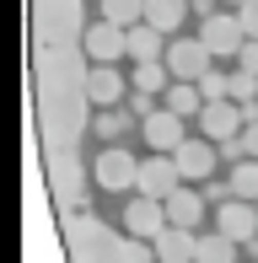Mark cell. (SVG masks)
<instances>
[{
	"label": "cell",
	"mask_w": 258,
	"mask_h": 263,
	"mask_svg": "<svg viewBox=\"0 0 258 263\" xmlns=\"http://www.w3.org/2000/svg\"><path fill=\"white\" fill-rule=\"evenodd\" d=\"M178 188H183V172H178V161H172L167 151H156V156L140 161L135 194H145V199H167V194H178Z\"/></svg>",
	"instance_id": "6da1fadb"
},
{
	"label": "cell",
	"mask_w": 258,
	"mask_h": 263,
	"mask_svg": "<svg viewBox=\"0 0 258 263\" xmlns=\"http://www.w3.org/2000/svg\"><path fill=\"white\" fill-rule=\"evenodd\" d=\"M199 43L210 49V59H237L242 43H248V32H242L237 16H226V11H215V16H205V27H199Z\"/></svg>",
	"instance_id": "7a4b0ae2"
},
{
	"label": "cell",
	"mask_w": 258,
	"mask_h": 263,
	"mask_svg": "<svg viewBox=\"0 0 258 263\" xmlns=\"http://www.w3.org/2000/svg\"><path fill=\"white\" fill-rule=\"evenodd\" d=\"M124 231H129V236H145V242H156V236L167 231V204H161V199L135 194V199L124 204Z\"/></svg>",
	"instance_id": "3957f363"
},
{
	"label": "cell",
	"mask_w": 258,
	"mask_h": 263,
	"mask_svg": "<svg viewBox=\"0 0 258 263\" xmlns=\"http://www.w3.org/2000/svg\"><path fill=\"white\" fill-rule=\"evenodd\" d=\"M135 177H140V161H135V151H102L97 156V188H108V194H129L135 188Z\"/></svg>",
	"instance_id": "277c9868"
},
{
	"label": "cell",
	"mask_w": 258,
	"mask_h": 263,
	"mask_svg": "<svg viewBox=\"0 0 258 263\" xmlns=\"http://www.w3.org/2000/svg\"><path fill=\"white\" fill-rule=\"evenodd\" d=\"M167 70H172V81H194L199 86V76L210 70V49L199 38H172L167 43Z\"/></svg>",
	"instance_id": "5b68a950"
},
{
	"label": "cell",
	"mask_w": 258,
	"mask_h": 263,
	"mask_svg": "<svg viewBox=\"0 0 258 263\" xmlns=\"http://www.w3.org/2000/svg\"><path fill=\"white\" fill-rule=\"evenodd\" d=\"M215 231L231 236V242H253L258 236V210L248 204V199H226V204H215Z\"/></svg>",
	"instance_id": "8992f818"
},
{
	"label": "cell",
	"mask_w": 258,
	"mask_h": 263,
	"mask_svg": "<svg viewBox=\"0 0 258 263\" xmlns=\"http://www.w3.org/2000/svg\"><path fill=\"white\" fill-rule=\"evenodd\" d=\"M172 161H178V172H183V183H205L210 172H215V140H183L178 151H167Z\"/></svg>",
	"instance_id": "52a82bcc"
},
{
	"label": "cell",
	"mask_w": 258,
	"mask_h": 263,
	"mask_svg": "<svg viewBox=\"0 0 258 263\" xmlns=\"http://www.w3.org/2000/svg\"><path fill=\"white\" fill-rule=\"evenodd\" d=\"M86 54L97 59V65L124 59L129 54V27H119V22H91L86 27Z\"/></svg>",
	"instance_id": "ba28073f"
},
{
	"label": "cell",
	"mask_w": 258,
	"mask_h": 263,
	"mask_svg": "<svg viewBox=\"0 0 258 263\" xmlns=\"http://www.w3.org/2000/svg\"><path fill=\"white\" fill-rule=\"evenodd\" d=\"M199 129H205V140H215V145H220V140H237L248 124H242V107L226 97V102H205V113H199Z\"/></svg>",
	"instance_id": "9c48e42d"
},
{
	"label": "cell",
	"mask_w": 258,
	"mask_h": 263,
	"mask_svg": "<svg viewBox=\"0 0 258 263\" xmlns=\"http://www.w3.org/2000/svg\"><path fill=\"white\" fill-rule=\"evenodd\" d=\"M183 140L189 135H183V118L172 113V107H156V113L145 118V145L151 151H178Z\"/></svg>",
	"instance_id": "30bf717a"
},
{
	"label": "cell",
	"mask_w": 258,
	"mask_h": 263,
	"mask_svg": "<svg viewBox=\"0 0 258 263\" xmlns=\"http://www.w3.org/2000/svg\"><path fill=\"white\" fill-rule=\"evenodd\" d=\"M151 247H156V263H194L199 236H194V231H183V226H167V231H161Z\"/></svg>",
	"instance_id": "8fae6325"
},
{
	"label": "cell",
	"mask_w": 258,
	"mask_h": 263,
	"mask_svg": "<svg viewBox=\"0 0 258 263\" xmlns=\"http://www.w3.org/2000/svg\"><path fill=\"white\" fill-rule=\"evenodd\" d=\"M129 59H135V65L167 59V32H156L151 22H135V27H129Z\"/></svg>",
	"instance_id": "7c38bea8"
},
{
	"label": "cell",
	"mask_w": 258,
	"mask_h": 263,
	"mask_svg": "<svg viewBox=\"0 0 258 263\" xmlns=\"http://www.w3.org/2000/svg\"><path fill=\"white\" fill-rule=\"evenodd\" d=\"M161 204H167V226L194 231V226L205 220V204H210V199H205V194H189V188H178V194H167Z\"/></svg>",
	"instance_id": "4fadbf2b"
},
{
	"label": "cell",
	"mask_w": 258,
	"mask_h": 263,
	"mask_svg": "<svg viewBox=\"0 0 258 263\" xmlns=\"http://www.w3.org/2000/svg\"><path fill=\"white\" fill-rule=\"evenodd\" d=\"M145 22L167 38H178V27L189 22V0H145Z\"/></svg>",
	"instance_id": "5bb4252c"
},
{
	"label": "cell",
	"mask_w": 258,
	"mask_h": 263,
	"mask_svg": "<svg viewBox=\"0 0 258 263\" xmlns=\"http://www.w3.org/2000/svg\"><path fill=\"white\" fill-rule=\"evenodd\" d=\"M86 91H91V102H102V107H113L124 97V76L113 65H91V76H86Z\"/></svg>",
	"instance_id": "9a60e30c"
},
{
	"label": "cell",
	"mask_w": 258,
	"mask_h": 263,
	"mask_svg": "<svg viewBox=\"0 0 258 263\" xmlns=\"http://www.w3.org/2000/svg\"><path fill=\"white\" fill-rule=\"evenodd\" d=\"M167 107L178 118H189V113H205V91L194 86V81H172L167 86Z\"/></svg>",
	"instance_id": "2e32d148"
},
{
	"label": "cell",
	"mask_w": 258,
	"mask_h": 263,
	"mask_svg": "<svg viewBox=\"0 0 258 263\" xmlns=\"http://www.w3.org/2000/svg\"><path fill=\"white\" fill-rule=\"evenodd\" d=\"M172 86V70L167 59H156V65H135V91H145V97H156V91Z\"/></svg>",
	"instance_id": "e0dca14e"
},
{
	"label": "cell",
	"mask_w": 258,
	"mask_h": 263,
	"mask_svg": "<svg viewBox=\"0 0 258 263\" xmlns=\"http://www.w3.org/2000/svg\"><path fill=\"white\" fill-rule=\"evenodd\" d=\"M194 263H237V242L231 236H199V253H194Z\"/></svg>",
	"instance_id": "ac0fdd59"
},
{
	"label": "cell",
	"mask_w": 258,
	"mask_h": 263,
	"mask_svg": "<svg viewBox=\"0 0 258 263\" xmlns=\"http://www.w3.org/2000/svg\"><path fill=\"white\" fill-rule=\"evenodd\" d=\"M226 183H231V199H248V204H253V199H258V161H253V156L237 161Z\"/></svg>",
	"instance_id": "d6986e66"
},
{
	"label": "cell",
	"mask_w": 258,
	"mask_h": 263,
	"mask_svg": "<svg viewBox=\"0 0 258 263\" xmlns=\"http://www.w3.org/2000/svg\"><path fill=\"white\" fill-rule=\"evenodd\" d=\"M102 22L135 27V22H145V0H102Z\"/></svg>",
	"instance_id": "ffe728a7"
},
{
	"label": "cell",
	"mask_w": 258,
	"mask_h": 263,
	"mask_svg": "<svg viewBox=\"0 0 258 263\" xmlns=\"http://www.w3.org/2000/svg\"><path fill=\"white\" fill-rule=\"evenodd\" d=\"M199 91H205V102H226V97H231V76L210 65L205 76H199Z\"/></svg>",
	"instance_id": "44dd1931"
},
{
	"label": "cell",
	"mask_w": 258,
	"mask_h": 263,
	"mask_svg": "<svg viewBox=\"0 0 258 263\" xmlns=\"http://www.w3.org/2000/svg\"><path fill=\"white\" fill-rule=\"evenodd\" d=\"M231 102H237V107L258 102V76H253V70H231Z\"/></svg>",
	"instance_id": "7402d4cb"
},
{
	"label": "cell",
	"mask_w": 258,
	"mask_h": 263,
	"mask_svg": "<svg viewBox=\"0 0 258 263\" xmlns=\"http://www.w3.org/2000/svg\"><path fill=\"white\" fill-rule=\"evenodd\" d=\"M129 124H135V113H97V135H102V140H113V135H124Z\"/></svg>",
	"instance_id": "603a6c76"
},
{
	"label": "cell",
	"mask_w": 258,
	"mask_h": 263,
	"mask_svg": "<svg viewBox=\"0 0 258 263\" xmlns=\"http://www.w3.org/2000/svg\"><path fill=\"white\" fill-rule=\"evenodd\" d=\"M215 156H220V161H231V166H237V161H248V145H242V135H237V140H220V151H215Z\"/></svg>",
	"instance_id": "cb8c5ba5"
},
{
	"label": "cell",
	"mask_w": 258,
	"mask_h": 263,
	"mask_svg": "<svg viewBox=\"0 0 258 263\" xmlns=\"http://www.w3.org/2000/svg\"><path fill=\"white\" fill-rule=\"evenodd\" d=\"M237 22H242V32H248V38H258V0L237 6Z\"/></svg>",
	"instance_id": "d4e9b609"
},
{
	"label": "cell",
	"mask_w": 258,
	"mask_h": 263,
	"mask_svg": "<svg viewBox=\"0 0 258 263\" xmlns=\"http://www.w3.org/2000/svg\"><path fill=\"white\" fill-rule=\"evenodd\" d=\"M237 65H242V70H253V76H258V38H248V43H242Z\"/></svg>",
	"instance_id": "484cf974"
},
{
	"label": "cell",
	"mask_w": 258,
	"mask_h": 263,
	"mask_svg": "<svg viewBox=\"0 0 258 263\" xmlns=\"http://www.w3.org/2000/svg\"><path fill=\"white\" fill-rule=\"evenodd\" d=\"M242 145H248V156H258V124L242 129Z\"/></svg>",
	"instance_id": "4316f807"
},
{
	"label": "cell",
	"mask_w": 258,
	"mask_h": 263,
	"mask_svg": "<svg viewBox=\"0 0 258 263\" xmlns=\"http://www.w3.org/2000/svg\"><path fill=\"white\" fill-rule=\"evenodd\" d=\"M226 6H248V0H226Z\"/></svg>",
	"instance_id": "83f0119b"
}]
</instances>
